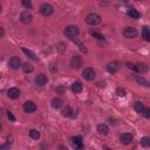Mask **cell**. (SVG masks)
Returning <instances> with one entry per match:
<instances>
[{
    "mask_svg": "<svg viewBox=\"0 0 150 150\" xmlns=\"http://www.w3.org/2000/svg\"><path fill=\"white\" fill-rule=\"evenodd\" d=\"M132 135L130 134V132H124V134H122L121 135V137H120V139H121V142L123 143V144H130L131 142H132Z\"/></svg>",
    "mask_w": 150,
    "mask_h": 150,
    "instance_id": "cell-11",
    "label": "cell"
},
{
    "mask_svg": "<svg viewBox=\"0 0 150 150\" xmlns=\"http://www.w3.org/2000/svg\"><path fill=\"white\" fill-rule=\"evenodd\" d=\"M142 36L145 41H150V28L149 27H143L142 29Z\"/></svg>",
    "mask_w": 150,
    "mask_h": 150,
    "instance_id": "cell-20",
    "label": "cell"
},
{
    "mask_svg": "<svg viewBox=\"0 0 150 150\" xmlns=\"http://www.w3.org/2000/svg\"><path fill=\"white\" fill-rule=\"evenodd\" d=\"M136 81L141 84V86H143V87H146V88H149L150 87V82L148 81V80H145L143 76H136Z\"/></svg>",
    "mask_w": 150,
    "mask_h": 150,
    "instance_id": "cell-17",
    "label": "cell"
},
{
    "mask_svg": "<svg viewBox=\"0 0 150 150\" xmlns=\"http://www.w3.org/2000/svg\"><path fill=\"white\" fill-rule=\"evenodd\" d=\"M29 136L33 139H38L40 137V131H38L36 129H32V130H29Z\"/></svg>",
    "mask_w": 150,
    "mask_h": 150,
    "instance_id": "cell-24",
    "label": "cell"
},
{
    "mask_svg": "<svg viewBox=\"0 0 150 150\" xmlns=\"http://www.w3.org/2000/svg\"><path fill=\"white\" fill-rule=\"evenodd\" d=\"M118 69H120V63H118L117 61H111V62H109V63L107 64V70H108L110 74L117 73Z\"/></svg>",
    "mask_w": 150,
    "mask_h": 150,
    "instance_id": "cell-6",
    "label": "cell"
},
{
    "mask_svg": "<svg viewBox=\"0 0 150 150\" xmlns=\"http://www.w3.org/2000/svg\"><path fill=\"white\" fill-rule=\"evenodd\" d=\"M127 15L130 16L131 19H138V18H139V13H138L136 9H134V8H129V9L127 11Z\"/></svg>",
    "mask_w": 150,
    "mask_h": 150,
    "instance_id": "cell-18",
    "label": "cell"
},
{
    "mask_svg": "<svg viewBox=\"0 0 150 150\" xmlns=\"http://www.w3.org/2000/svg\"><path fill=\"white\" fill-rule=\"evenodd\" d=\"M144 104L142 103V102H136L135 103V110L137 111V112H143L144 111Z\"/></svg>",
    "mask_w": 150,
    "mask_h": 150,
    "instance_id": "cell-26",
    "label": "cell"
},
{
    "mask_svg": "<svg viewBox=\"0 0 150 150\" xmlns=\"http://www.w3.org/2000/svg\"><path fill=\"white\" fill-rule=\"evenodd\" d=\"M142 114H143L146 118H150V108H145V109H144V111H143Z\"/></svg>",
    "mask_w": 150,
    "mask_h": 150,
    "instance_id": "cell-31",
    "label": "cell"
},
{
    "mask_svg": "<svg viewBox=\"0 0 150 150\" xmlns=\"http://www.w3.org/2000/svg\"><path fill=\"white\" fill-rule=\"evenodd\" d=\"M22 70H23L25 73H32V71H33V66L26 62V63H23V66H22Z\"/></svg>",
    "mask_w": 150,
    "mask_h": 150,
    "instance_id": "cell-27",
    "label": "cell"
},
{
    "mask_svg": "<svg viewBox=\"0 0 150 150\" xmlns=\"http://www.w3.org/2000/svg\"><path fill=\"white\" fill-rule=\"evenodd\" d=\"M127 67H128V68H130V69H132V70H135V71H136V66H135V64H132V63H130V62H128V63H127Z\"/></svg>",
    "mask_w": 150,
    "mask_h": 150,
    "instance_id": "cell-33",
    "label": "cell"
},
{
    "mask_svg": "<svg viewBox=\"0 0 150 150\" xmlns=\"http://www.w3.org/2000/svg\"><path fill=\"white\" fill-rule=\"evenodd\" d=\"M7 95H8L9 98L16 100V98H19V96H20V90H19L18 88H11V89H8V91H7Z\"/></svg>",
    "mask_w": 150,
    "mask_h": 150,
    "instance_id": "cell-13",
    "label": "cell"
},
{
    "mask_svg": "<svg viewBox=\"0 0 150 150\" xmlns=\"http://www.w3.org/2000/svg\"><path fill=\"white\" fill-rule=\"evenodd\" d=\"M70 142H71V144L75 146V148H77V149H80V148H82V137L81 136H73L71 138H70Z\"/></svg>",
    "mask_w": 150,
    "mask_h": 150,
    "instance_id": "cell-14",
    "label": "cell"
},
{
    "mask_svg": "<svg viewBox=\"0 0 150 150\" xmlns=\"http://www.w3.org/2000/svg\"><path fill=\"white\" fill-rule=\"evenodd\" d=\"M82 75H83V77H84L86 80H88V81H91V80H94V79H95V76H96V74H95V70H94L93 68H86V69L83 70Z\"/></svg>",
    "mask_w": 150,
    "mask_h": 150,
    "instance_id": "cell-7",
    "label": "cell"
},
{
    "mask_svg": "<svg viewBox=\"0 0 150 150\" xmlns=\"http://www.w3.org/2000/svg\"><path fill=\"white\" fill-rule=\"evenodd\" d=\"M91 35H93L95 39H97V40H103V39H104V36H103L102 34L96 33V32H91Z\"/></svg>",
    "mask_w": 150,
    "mask_h": 150,
    "instance_id": "cell-30",
    "label": "cell"
},
{
    "mask_svg": "<svg viewBox=\"0 0 150 150\" xmlns=\"http://www.w3.org/2000/svg\"><path fill=\"white\" fill-rule=\"evenodd\" d=\"M123 34H124L125 38L132 39V38H135V36L137 35V30H136V28H134V27H127V28H124Z\"/></svg>",
    "mask_w": 150,
    "mask_h": 150,
    "instance_id": "cell-8",
    "label": "cell"
},
{
    "mask_svg": "<svg viewBox=\"0 0 150 150\" xmlns=\"http://www.w3.org/2000/svg\"><path fill=\"white\" fill-rule=\"evenodd\" d=\"M21 4L27 9H30L32 8V0H21Z\"/></svg>",
    "mask_w": 150,
    "mask_h": 150,
    "instance_id": "cell-28",
    "label": "cell"
},
{
    "mask_svg": "<svg viewBox=\"0 0 150 150\" xmlns=\"http://www.w3.org/2000/svg\"><path fill=\"white\" fill-rule=\"evenodd\" d=\"M63 33H64L66 36H68L70 39H74L75 36L79 35V28L76 26H68V27H66Z\"/></svg>",
    "mask_w": 150,
    "mask_h": 150,
    "instance_id": "cell-2",
    "label": "cell"
},
{
    "mask_svg": "<svg viewBox=\"0 0 150 150\" xmlns=\"http://www.w3.org/2000/svg\"><path fill=\"white\" fill-rule=\"evenodd\" d=\"M32 19H33V16H32V14H30L28 11H23V12L21 13V15H20V20H21V22L25 23V25L29 23V22L32 21Z\"/></svg>",
    "mask_w": 150,
    "mask_h": 150,
    "instance_id": "cell-9",
    "label": "cell"
},
{
    "mask_svg": "<svg viewBox=\"0 0 150 150\" xmlns=\"http://www.w3.org/2000/svg\"><path fill=\"white\" fill-rule=\"evenodd\" d=\"M39 11H40V13L43 15V16H49V15H52L53 14V7L49 5V4H42L41 6H40V8H39Z\"/></svg>",
    "mask_w": 150,
    "mask_h": 150,
    "instance_id": "cell-3",
    "label": "cell"
},
{
    "mask_svg": "<svg viewBox=\"0 0 150 150\" xmlns=\"http://www.w3.org/2000/svg\"><path fill=\"white\" fill-rule=\"evenodd\" d=\"M12 139H13V137H12V136H8V137H7V143L12 144Z\"/></svg>",
    "mask_w": 150,
    "mask_h": 150,
    "instance_id": "cell-35",
    "label": "cell"
},
{
    "mask_svg": "<svg viewBox=\"0 0 150 150\" xmlns=\"http://www.w3.org/2000/svg\"><path fill=\"white\" fill-rule=\"evenodd\" d=\"M22 52L26 53L30 59H33V60H38V56H36L35 53H33L32 50H29V49H27V48H22Z\"/></svg>",
    "mask_w": 150,
    "mask_h": 150,
    "instance_id": "cell-25",
    "label": "cell"
},
{
    "mask_svg": "<svg viewBox=\"0 0 150 150\" xmlns=\"http://www.w3.org/2000/svg\"><path fill=\"white\" fill-rule=\"evenodd\" d=\"M71 90L74 93H81L82 91V83L80 81H75L73 84H71Z\"/></svg>",
    "mask_w": 150,
    "mask_h": 150,
    "instance_id": "cell-16",
    "label": "cell"
},
{
    "mask_svg": "<svg viewBox=\"0 0 150 150\" xmlns=\"http://www.w3.org/2000/svg\"><path fill=\"white\" fill-rule=\"evenodd\" d=\"M86 22L88 25H90V26H96V25H98L101 22V16L98 14H96V13H90V14L87 15Z\"/></svg>",
    "mask_w": 150,
    "mask_h": 150,
    "instance_id": "cell-1",
    "label": "cell"
},
{
    "mask_svg": "<svg viewBox=\"0 0 150 150\" xmlns=\"http://www.w3.org/2000/svg\"><path fill=\"white\" fill-rule=\"evenodd\" d=\"M141 145L142 146H150V137H148V136H144V137H142L141 138Z\"/></svg>",
    "mask_w": 150,
    "mask_h": 150,
    "instance_id": "cell-23",
    "label": "cell"
},
{
    "mask_svg": "<svg viewBox=\"0 0 150 150\" xmlns=\"http://www.w3.org/2000/svg\"><path fill=\"white\" fill-rule=\"evenodd\" d=\"M9 146H11V144H9V143H7V144H2V145L0 146V149H1V150H4V149H7V148H9Z\"/></svg>",
    "mask_w": 150,
    "mask_h": 150,
    "instance_id": "cell-34",
    "label": "cell"
},
{
    "mask_svg": "<svg viewBox=\"0 0 150 150\" xmlns=\"http://www.w3.org/2000/svg\"><path fill=\"white\" fill-rule=\"evenodd\" d=\"M62 104H63V102H62V100H61V98H54V100L52 101V107H53V108H55V109L61 108V107H62Z\"/></svg>",
    "mask_w": 150,
    "mask_h": 150,
    "instance_id": "cell-22",
    "label": "cell"
},
{
    "mask_svg": "<svg viewBox=\"0 0 150 150\" xmlns=\"http://www.w3.org/2000/svg\"><path fill=\"white\" fill-rule=\"evenodd\" d=\"M62 112H63V115L67 116V117H75V111L73 110L71 107H66Z\"/></svg>",
    "mask_w": 150,
    "mask_h": 150,
    "instance_id": "cell-19",
    "label": "cell"
},
{
    "mask_svg": "<svg viewBox=\"0 0 150 150\" xmlns=\"http://www.w3.org/2000/svg\"><path fill=\"white\" fill-rule=\"evenodd\" d=\"M82 66V57L80 55H74L70 60V67L74 69H77Z\"/></svg>",
    "mask_w": 150,
    "mask_h": 150,
    "instance_id": "cell-4",
    "label": "cell"
},
{
    "mask_svg": "<svg viewBox=\"0 0 150 150\" xmlns=\"http://www.w3.org/2000/svg\"><path fill=\"white\" fill-rule=\"evenodd\" d=\"M116 94H117V96H120V97H124V96H125V89L120 87V88H117Z\"/></svg>",
    "mask_w": 150,
    "mask_h": 150,
    "instance_id": "cell-29",
    "label": "cell"
},
{
    "mask_svg": "<svg viewBox=\"0 0 150 150\" xmlns=\"http://www.w3.org/2000/svg\"><path fill=\"white\" fill-rule=\"evenodd\" d=\"M8 64H9V67H11L12 69H19V67H20L21 62H20V59H19V57L13 56V57H11V60H9Z\"/></svg>",
    "mask_w": 150,
    "mask_h": 150,
    "instance_id": "cell-12",
    "label": "cell"
},
{
    "mask_svg": "<svg viewBox=\"0 0 150 150\" xmlns=\"http://www.w3.org/2000/svg\"><path fill=\"white\" fill-rule=\"evenodd\" d=\"M35 82H36V84H38V86L43 87L45 84H47L48 79H47V76H46L45 74H39V75L36 76V79H35Z\"/></svg>",
    "mask_w": 150,
    "mask_h": 150,
    "instance_id": "cell-10",
    "label": "cell"
},
{
    "mask_svg": "<svg viewBox=\"0 0 150 150\" xmlns=\"http://www.w3.org/2000/svg\"><path fill=\"white\" fill-rule=\"evenodd\" d=\"M137 1H141V0H137Z\"/></svg>",
    "mask_w": 150,
    "mask_h": 150,
    "instance_id": "cell-36",
    "label": "cell"
},
{
    "mask_svg": "<svg viewBox=\"0 0 150 150\" xmlns=\"http://www.w3.org/2000/svg\"><path fill=\"white\" fill-rule=\"evenodd\" d=\"M23 110H25V112H27V114H32V112H34V111L36 110V104H35L33 101H27V102H25V104H23Z\"/></svg>",
    "mask_w": 150,
    "mask_h": 150,
    "instance_id": "cell-5",
    "label": "cell"
},
{
    "mask_svg": "<svg viewBox=\"0 0 150 150\" xmlns=\"http://www.w3.org/2000/svg\"><path fill=\"white\" fill-rule=\"evenodd\" d=\"M97 131H98V134L100 135H107L108 132H109V128H108V125L107 124H98L97 125Z\"/></svg>",
    "mask_w": 150,
    "mask_h": 150,
    "instance_id": "cell-15",
    "label": "cell"
},
{
    "mask_svg": "<svg viewBox=\"0 0 150 150\" xmlns=\"http://www.w3.org/2000/svg\"><path fill=\"white\" fill-rule=\"evenodd\" d=\"M7 116H8L9 121H12V122H14V121H15V116H14V115H13L11 111H8V112H7Z\"/></svg>",
    "mask_w": 150,
    "mask_h": 150,
    "instance_id": "cell-32",
    "label": "cell"
},
{
    "mask_svg": "<svg viewBox=\"0 0 150 150\" xmlns=\"http://www.w3.org/2000/svg\"><path fill=\"white\" fill-rule=\"evenodd\" d=\"M135 66H136V71L138 73H145L148 70V67L145 63H136Z\"/></svg>",
    "mask_w": 150,
    "mask_h": 150,
    "instance_id": "cell-21",
    "label": "cell"
}]
</instances>
